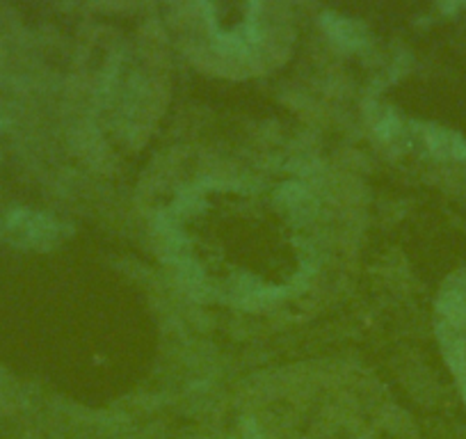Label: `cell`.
I'll use <instances>...</instances> for the list:
<instances>
[{"instance_id":"1","label":"cell","mask_w":466,"mask_h":439,"mask_svg":"<svg viewBox=\"0 0 466 439\" xmlns=\"http://www.w3.org/2000/svg\"><path fill=\"white\" fill-rule=\"evenodd\" d=\"M439 332L452 369L466 387V275L451 281L439 300Z\"/></svg>"}]
</instances>
